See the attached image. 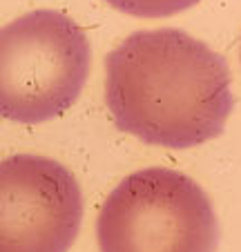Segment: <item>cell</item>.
Masks as SVG:
<instances>
[{"label":"cell","mask_w":241,"mask_h":252,"mask_svg":"<svg viewBox=\"0 0 241 252\" xmlns=\"http://www.w3.org/2000/svg\"><path fill=\"white\" fill-rule=\"evenodd\" d=\"M101 252H217L219 221L188 174L145 167L125 176L101 205Z\"/></svg>","instance_id":"cell-3"},{"label":"cell","mask_w":241,"mask_h":252,"mask_svg":"<svg viewBox=\"0 0 241 252\" xmlns=\"http://www.w3.org/2000/svg\"><path fill=\"white\" fill-rule=\"evenodd\" d=\"M83 221V194L65 165L18 154L0 161V252H67Z\"/></svg>","instance_id":"cell-4"},{"label":"cell","mask_w":241,"mask_h":252,"mask_svg":"<svg viewBox=\"0 0 241 252\" xmlns=\"http://www.w3.org/2000/svg\"><path fill=\"white\" fill-rule=\"evenodd\" d=\"M105 2L137 18H168L194 7L199 0H105Z\"/></svg>","instance_id":"cell-5"},{"label":"cell","mask_w":241,"mask_h":252,"mask_svg":"<svg viewBox=\"0 0 241 252\" xmlns=\"http://www.w3.org/2000/svg\"><path fill=\"white\" fill-rule=\"evenodd\" d=\"M114 123L147 145L188 150L217 138L232 112L228 63L181 29L130 33L105 58Z\"/></svg>","instance_id":"cell-1"},{"label":"cell","mask_w":241,"mask_h":252,"mask_svg":"<svg viewBox=\"0 0 241 252\" xmlns=\"http://www.w3.org/2000/svg\"><path fill=\"white\" fill-rule=\"evenodd\" d=\"M92 67L85 32L54 9H36L0 27V116L36 125L78 100Z\"/></svg>","instance_id":"cell-2"}]
</instances>
